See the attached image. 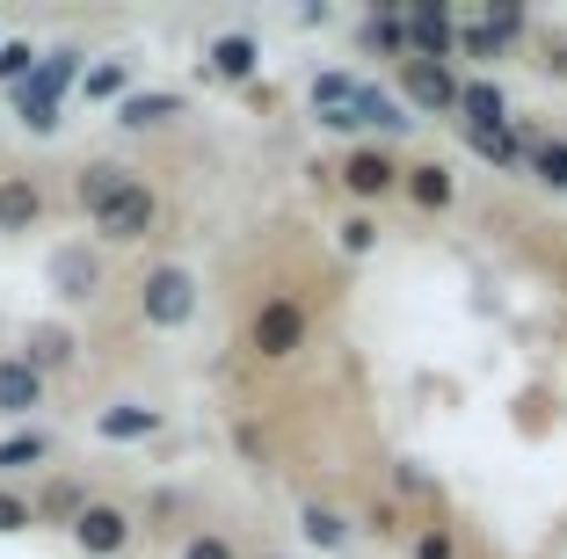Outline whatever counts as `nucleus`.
Segmentation results:
<instances>
[{"instance_id":"18","label":"nucleus","mask_w":567,"mask_h":559,"mask_svg":"<svg viewBox=\"0 0 567 559\" xmlns=\"http://www.w3.org/2000/svg\"><path fill=\"white\" fill-rule=\"evenodd\" d=\"M350 110H357V124H371V132H408V124H415V116L401 110V95L364 87V81H357V102H350Z\"/></svg>"},{"instance_id":"27","label":"nucleus","mask_w":567,"mask_h":559,"mask_svg":"<svg viewBox=\"0 0 567 559\" xmlns=\"http://www.w3.org/2000/svg\"><path fill=\"white\" fill-rule=\"evenodd\" d=\"M481 37H487V44H517V37H524V8H487V15H481Z\"/></svg>"},{"instance_id":"1","label":"nucleus","mask_w":567,"mask_h":559,"mask_svg":"<svg viewBox=\"0 0 567 559\" xmlns=\"http://www.w3.org/2000/svg\"><path fill=\"white\" fill-rule=\"evenodd\" d=\"M73 87H81V51H73V44L44 51V59L30 66V81L16 87V116L30 124L37 138H51V132H59V102H66Z\"/></svg>"},{"instance_id":"4","label":"nucleus","mask_w":567,"mask_h":559,"mask_svg":"<svg viewBox=\"0 0 567 559\" xmlns=\"http://www.w3.org/2000/svg\"><path fill=\"white\" fill-rule=\"evenodd\" d=\"M248 342H255L262 363L299 356V349H306V306H299V298H262L255 320H248Z\"/></svg>"},{"instance_id":"5","label":"nucleus","mask_w":567,"mask_h":559,"mask_svg":"<svg viewBox=\"0 0 567 559\" xmlns=\"http://www.w3.org/2000/svg\"><path fill=\"white\" fill-rule=\"evenodd\" d=\"M66 530H73V552L81 559H117L124 545H132V516H124L117 501H87Z\"/></svg>"},{"instance_id":"14","label":"nucleus","mask_w":567,"mask_h":559,"mask_svg":"<svg viewBox=\"0 0 567 559\" xmlns=\"http://www.w3.org/2000/svg\"><path fill=\"white\" fill-rule=\"evenodd\" d=\"M458 116H466V132H509V102H502L495 81H466L458 87Z\"/></svg>"},{"instance_id":"30","label":"nucleus","mask_w":567,"mask_h":559,"mask_svg":"<svg viewBox=\"0 0 567 559\" xmlns=\"http://www.w3.org/2000/svg\"><path fill=\"white\" fill-rule=\"evenodd\" d=\"M371 247H379V226H371V218L357 211L350 226H342V255H371Z\"/></svg>"},{"instance_id":"32","label":"nucleus","mask_w":567,"mask_h":559,"mask_svg":"<svg viewBox=\"0 0 567 559\" xmlns=\"http://www.w3.org/2000/svg\"><path fill=\"white\" fill-rule=\"evenodd\" d=\"M458 545H451V530H422L415 538V559H451Z\"/></svg>"},{"instance_id":"25","label":"nucleus","mask_w":567,"mask_h":559,"mask_svg":"<svg viewBox=\"0 0 567 559\" xmlns=\"http://www.w3.org/2000/svg\"><path fill=\"white\" fill-rule=\"evenodd\" d=\"M37 66V44H22V37H0V87H22Z\"/></svg>"},{"instance_id":"13","label":"nucleus","mask_w":567,"mask_h":559,"mask_svg":"<svg viewBox=\"0 0 567 559\" xmlns=\"http://www.w3.org/2000/svg\"><path fill=\"white\" fill-rule=\"evenodd\" d=\"M44 218V189L30 175H0V232H30Z\"/></svg>"},{"instance_id":"11","label":"nucleus","mask_w":567,"mask_h":559,"mask_svg":"<svg viewBox=\"0 0 567 559\" xmlns=\"http://www.w3.org/2000/svg\"><path fill=\"white\" fill-rule=\"evenodd\" d=\"M37 407H44V379H37L22 356H0V414L22 422V414H37Z\"/></svg>"},{"instance_id":"16","label":"nucleus","mask_w":567,"mask_h":559,"mask_svg":"<svg viewBox=\"0 0 567 559\" xmlns=\"http://www.w3.org/2000/svg\"><path fill=\"white\" fill-rule=\"evenodd\" d=\"M212 73L218 81H255V66H262V51H255V37L248 30H226V37H212Z\"/></svg>"},{"instance_id":"6","label":"nucleus","mask_w":567,"mask_h":559,"mask_svg":"<svg viewBox=\"0 0 567 559\" xmlns=\"http://www.w3.org/2000/svg\"><path fill=\"white\" fill-rule=\"evenodd\" d=\"M401 110H415V116H444V110H458V81H451V66L408 59V66H401Z\"/></svg>"},{"instance_id":"3","label":"nucleus","mask_w":567,"mask_h":559,"mask_svg":"<svg viewBox=\"0 0 567 559\" xmlns=\"http://www.w3.org/2000/svg\"><path fill=\"white\" fill-rule=\"evenodd\" d=\"M153 218H161V197H153L146 182L132 175L117 197L95 211V240H102V247H132V240H146V232H153Z\"/></svg>"},{"instance_id":"12","label":"nucleus","mask_w":567,"mask_h":559,"mask_svg":"<svg viewBox=\"0 0 567 559\" xmlns=\"http://www.w3.org/2000/svg\"><path fill=\"white\" fill-rule=\"evenodd\" d=\"M175 116H183V95H167V87H138V95L117 102L124 132H161V124H175Z\"/></svg>"},{"instance_id":"22","label":"nucleus","mask_w":567,"mask_h":559,"mask_svg":"<svg viewBox=\"0 0 567 559\" xmlns=\"http://www.w3.org/2000/svg\"><path fill=\"white\" fill-rule=\"evenodd\" d=\"M524 161H532V175L546 182V189L567 197V138H524Z\"/></svg>"},{"instance_id":"9","label":"nucleus","mask_w":567,"mask_h":559,"mask_svg":"<svg viewBox=\"0 0 567 559\" xmlns=\"http://www.w3.org/2000/svg\"><path fill=\"white\" fill-rule=\"evenodd\" d=\"M16 356L30 363L37 379H51V371H73V356H81V342H73V328H59V320H44V328H30V342H22Z\"/></svg>"},{"instance_id":"17","label":"nucleus","mask_w":567,"mask_h":559,"mask_svg":"<svg viewBox=\"0 0 567 559\" xmlns=\"http://www.w3.org/2000/svg\"><path fill=\"white\" fill-rule=\"evenodd\" d=\"M124 182H132V167H117V161H87L81 175H73V204H81V211L95 218L102 204H110V197L124 189Z\"/></svg>"},{"instance_id":"20","label":"nucleus","mask_w":567,"mask_h":559,"mask_svg":"<svg viewBox=\"0 0 567 559\" xmlns=\"http://www.w3.org/2000/svg\"><path fill=\"white\" fill-rule=\"evenodd\" d=\"M81 95H87V102H124V95H132V66H124V59L81 66Z\"/></svg>"},{"instance_id":"8","label":"nucleus","mask_w":567,"mask_h":559,"mask_svg":"<svg viewBox=\"0 0 567 559\" xmlns=\"http://www.w3.org/2000/svg\"><path fill=\"white\" fill-rule=\"evenodd\" d=\"M51 291L66 298V306H87V298L102 291V262H95V247H59V255H51Z\"/></svg>"},{"instance_id":"15","label":"nucleus","mask_w":567,"mask_h":559,"mask_svg":"<svg viewBox=\"0 0 567 559\" xmlns=\"http://www.w3.org/2000/svg\"><path fill=\"white\" fill-rule=\"evenodd\" d=\"M342 182H350V197H385V189H393V182H401V167L385 161L379 146H364V153H350V161H342Z\"/></svg>"},{"instance_id":"2","label":"nucleus","mask_w":567,"mask_h":559,"mask_svg":"<svg viewBox=\"0 0 567 559\" xmlns=\"http://www.w3.org/2000/svg\"><path fill=\"white\" fill-rule=\"evenodd\" d=\"M138 313H146V328H161V334L189 328V320H197V277H189L183 262L146 269V283H138Z\"/></svg>"},{"instance_id":"29","label":"nucleus","mask_w":567,"mask_h":559,"mask_svg":"<svg viewBox=\"0 0 567 559\" xmlns=\"http://www.w3.org/2000/svg\"><path fill=\"white\" fill-rule=\"evenodd\" d=\"M37 516H30V501H22L16 487H0V538H16V530H30Z\"/></svg>"},{"instance_id":"26","label":"nucleus","mask_w":567,"mask_h":559,"mask_svg":"<svg viewBox=\"0 0 567 559\" xmlns=\"http://www.w3.org/2000/svg\"><path fill=\"white\" fill-rule=\"evenodd\" d=\"M466 146L481 153V161H495V167H517V161H524L517 132H466Z\"/></svg>"},{"instance_id":"10","label":"nucleus","mask_w":567,"mask_h":559,"mask_svg":"<svg viewBox=\"0 0 567 559\" xmlns=\"http://www.w3.org/2000/svg\"><path fill=\"white\" fill-rule=\"evenodd\" d=\"M95 436H102V444H146V436H161V407L117 400V407H102V414H95Z\"/></svg>"},{"instance_id":"24","label":"nucleus","mask_w":567,"mask_h":559,"mask_svg":"<svg viewBox=\"0 0 567 559\" xmlns=\"http://www.w3.org/2000/svg\"><path fill=\"white\" fill-rule=\"evenodd\" d=\"M51 458V436L44 428H22V436H8L0 444V473H22V465H44Z\"/></svg>"},{"instance_id":"28","label":"nucleus","mask_w":567,"mask_h":559,"mask_svg":"<svg viewBox=\"0 0 567 559\" xmlns=\"http://www.w3.org/2000/svg\"><path fill=\"white\" fill-rule=\"evenodd\" d=\"M364 51H408V22L401 15H371L364 22Z\"/></svg>"},{"instance_id":"21","label":"nucleus","mask_w":567,"mask_h":559,"mask_svg":"<svg viewBox=\"0 0 567 559\" xmlns=\"http://www.w3.org/2000/svg\"><path fill=\"white\" fill-rule=\"evenodd\" d=\"M299 538L320 545V552H334V545L350 538V524H342V509H328V501H306L299 509Z\"/></svg>"},{"instance_id":"23","label":"nucleus","mask_w":567,"mask_h":559,"mask_svg":"<svg viewBox=\"0 0 567 559\" xmlns=\"http://www.w3.org/2000/svg\"><path fill=\"white\" fill-rule=\"evenodd\" d=\"M81 509H87V494L73 487V479H51V487H44V501H30V516H44V524H73Z\"/></svg>"},{"instance_id":"31","label":"nucleus","mask_w":567,"mask_h":559,"mask_svg":"<svg viewBox=\"0 0 567 559\" xmlns=\"http://www.w3.org/2000/svg\"><path fill=\"white\" fill-rule=\"evenodd\" d=\"M183 559H240V552H234L226 538H218V530H197V538L183 545Z\"/></svg>"},{"instance_id":"19","label":"nucleus","mask_w":567,"mask_h":559,"mask_svg":"<svg viewBox=\"0 0 567 559\" xmlns=\"http://www.w3.org/2000/svg\"><path fill=\"white\" fill-rule=\"evenodd\" d=\"M401 175H408V197H415L422 204V211H444V204L451 197H458V182H451V167H401Z\"/></svg>"},{"instance_id":"7","label":"nucleus","mask_w":567,"mask_h":559,"mask_svg":"<svg viewBox=\"0 0 567 559\" xmlns=\"http://www.w3.org/2000/svg\"><path fill=\"white\" fill-rule=\"evenodd\" d=\"M408 22V59H430V66H451L458 59V22H451V8H415Z\"/></svg>"}]
</instances>
